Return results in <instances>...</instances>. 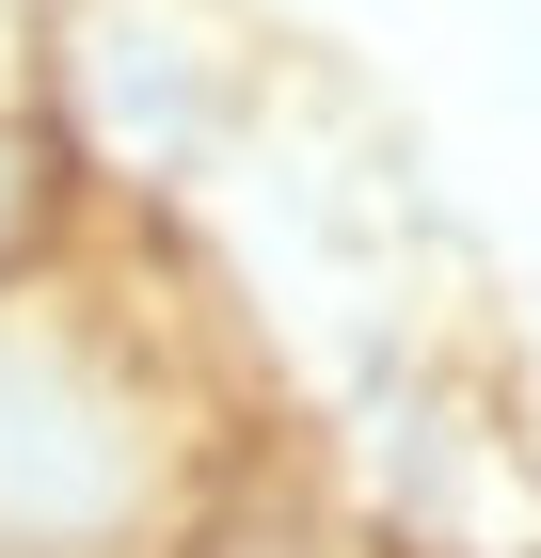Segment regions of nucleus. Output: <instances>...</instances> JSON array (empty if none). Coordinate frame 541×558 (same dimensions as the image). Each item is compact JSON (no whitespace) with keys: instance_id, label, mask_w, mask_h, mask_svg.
I'll return each mask as SVG.
<instances>
[{"instance_id":"1","label":"nucleus","mask_w":541,"mask_h":558,"mask_svg":"<svg viewBox=\"0 0 541 558\" xmlns=\"http://www.w3.org/2000/svg\"><path fill=\"white\" fill-rule=\"evenodd\" d=\"M255 415L287 399L255 384L192 240L81 223L0 288V558H160Z\"/></svg>"},{"instance_id":"2","label":"nucleus","mask_w":541,"mask_h":558,"mask_svg":"<svg viewBox=\"0 0 541 558\" xmlns=\"http://www.w3.org/2000/svg\"><path fill=\"white\" fill-rule=\"evenodd\" d=\"M16 96H33L81 223L175 240L223 192V160L255 144V112H271V48L223 0H33Z\"/></svg>"},{"instance_id":"3","label":"nucleus","mask_w":541,"mask_h":558,"mask_svg":"<svg viewBox=\"0 0 541 558\" xmlns=\"http://www.w3.org/2000/svg\"><path fill=\"white\" fill-rule=\"evenodd\" d=\"M319 430V463L351 478V511L382 526V558H541V415L446 303L367 336L319 399H287Z\"/></svg>"},{"instance_id":"4","label":"nucleus","mask_w":541,"mask_h":558,"mask_svg":"<svg viewBox=\"0 0 541 558\" xmlns=\"http://www.w3.org/2000/svg\"><path fill=\"white\" fill-rule=\"evenodd\" d=\"M160 558H382V526L351 511V478L319 463V430H303V415H255L239 447L208 463V495L175 511Z\"/></svg>"},{"instance_id":"5","label":"nucleus","mask_w":541,"mask_h":558,"mask_svg":"<svg viewBox=\"0 0 541 558\" xmlns=\"http://www.w3.org/2000/svg\"><path fill=\"white\" fill-rule=\"evenodd\" d=\"M64 240H81V192H64V160H48L16 64H0V288H16V271H48Z\"/></svg>"}]
</instances>
